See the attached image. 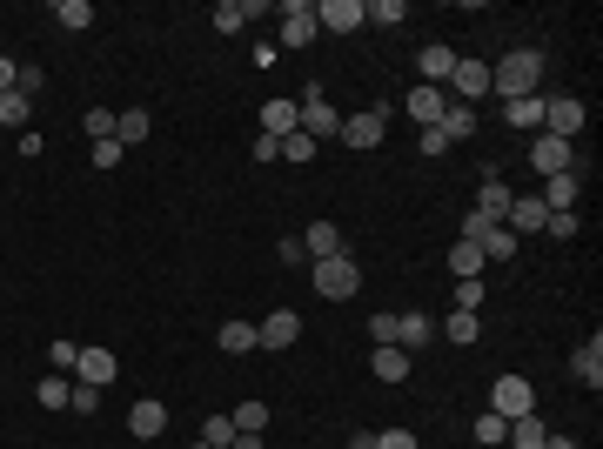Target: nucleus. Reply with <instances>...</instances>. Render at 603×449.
<instances>
[{"instance_id": "38", "label": "nucleus", "mask_w": 603, "mask_h": 449, "mask_svg": "<svg viewBox=\"0 0 603 449\" xmlns=\"http://www.w3.org/2000/svg\"><path fill=\"white\" fill-rule=\"evenodd\" d=\"M201 443L228 449V443H235V416H208V423H201Z\"/></svg>"}, {"instance_id": "7", "label": "nucleus", "mask_w": 603, "mask_h": 449, "mask_svg": "<svg viewBox=\"0 0 603 449\" xmlns=\"http://www.w3.org/2000/svg\"><path fill=\"white\" fill-rule=\"evenodd\" d=\"M295 336H302V315L295 309H268V322H255V342L262 349H295Z\"/></svg>"}, {"instance_id": "16", "label": "nucleus", "mask_w": 603, "mask_h": 449, "mask_svg": "<svg viewBox=\"0 0 603 449\" xmlns=\"http://www.w3.org/2000/svg\"><path fill=\"white\" fill-rule=\"evenodd\" d=\"M456 61H463V54H456V47H443V41H429L423 54H416V68H423V81H429V88H443Z\"/></svg>"}, {"instance_id": "44", "label": "nucleus", "mask_w": 603, "mask_h": 449, "mask_svg": "<svg viewBox=\"0 0 603 449\" xmlns=\"http://www.w3.org/2000/svg\"><path fill=\"white\" fill-rule=\"evenodd\" d=\"M369 342H376V349H382V342H396V315H389V309L369 315Z\"/></svg>"}, {"instance_id": "19", "label": "nucleus", "mask_w": 603, "mask_h": 449, "mask_svg": "<svg viewBox=\"0 0 603 449\" xmlns=\"http://www.w3.org/2000/svg\"><path fill=\"white\" fill-rule=\"evenodd\" d=\"M570 369H577V382H590V389H603V336L577 342V356H570Z\"/></svg>"}, {"instance_id": "20", "label": "nucleus", "mask_w": 603, "mask_h": 449, "mask_svg": "<svg viewBox=\"0 0 603 449\" xmlns=\"http://www.w3.org/2000/svg\"><path fill=\"white\" fill-rule=\"evenodd\" d=\"M503 121H510V128H530V135H543V94H523V101H503Z\"/></svg>"}, {"instance_id": "53", "label": "nucleus", "mask_w": 603, "mask_h": 449, "mask_svg": "<svg viewBox=\"0 0 603 449\" xmlns=\"http://www.w3.org/2000/svg\"><path fill=\"white\" fill-rule=\"evenodd\" d=\"M195 449H208V443H195Z\"/></svg>"}, {"instance_id": "39", "label": "nucleus", "mask_w": 603, "mask_h": 449, "mask_svg": "<svg viewBox=\"0 0 603 449\" xmlns=\"http://www.w3.org/2000/svg\"><path fill=\"white\" fill-rule=\"evenodd\" d=\"M47 362H54V376H74V362H81V342H47Z\"/></svg>"}, {"instance_id": "15", "label": "nucleus", "mask_w": 603, "mask_h": 449, "mask_svg": "<svg viewBox=\"0 0 603 449\" xmlns=\"http://www.w3.org/2000/svg\"><path fill=\"white\" fill-rule=\"evenodd\" d=\"M543 222H550V208L536 202V195H516L510 215H503V228H510V235H543Z\"/></svg>"}, {"instance_id": "12", "label": "nucleus", "mask_w": 603, "mask_h": 449, "mask_svg": "<svg viewBox=\"0 0 603 449\" xmlns=\"http://www.w3.org/2000/svg\"><path fill=\"white\" fill-rule=\"evenodd\" d=\"M114 376H121L114 349H81V362H74V382H88V389H108Z\"/></svg>"}, {"instance_id": "51", "label": "nucleus", "mask_w": 603, "mask_h": 449, "mask_svg": "<svg viewBox=\"0 0 603 449\" xmlns=\"http://www.w3.org/2000/svg\"><path fill=\"white\" fill-rule=\"evenodd\" d=\"M228 449H268V443H262V436H235Z\"/></svg>"}, {"instance_id": "18", "label": "nucleus", "mask_w": 603, "mask_h": 449, "mask_svg": "<svg viewBox=\"0 0 603 449\" xmlns=\"http://www.w3.org/2000/svg\"><path fill=\"white\" fill-rule=\"evenodd\" d=\"M510 188H503V181L496 175H483V188H476V215H483V222H503V215H510Z\"/></svg>"}, {"instance_id": "49", "label": "nucleus", "mask_w": 603, "mask_h": 449, "mask_svg": "<svg viewBox=\"0 0 603 449\" xmlns=\"http://www.w3.org/2000/svg\"><path fill=\"white\" fill-rule=\"evenodd\" d=\"M41 81H47V74H41V68H21V81H14V88H21V94H27V101H34V94H41Z\"/></svg>"}, {"instance_id": "27", "label": "nucleus", "mask_w": 603, "mask_h": 449, "mask_svg": "<svg viewBox=\"0 0 603 449\" xmlns=\"http://www.w3.org/2000/svg\"><path fill=\"white\" fill-rule=\"evenodd\" d=\"M476 248H483V262H510V255H516V235L496 222V228H483V235H476Z\"/></svg>"}, {"instance_id": "29", "label": "nucleus", "mask_w": 603, "mask_h": 449, "mask_svg": "<svg viewBox=\"0 0 603 449\" xmlns=\"http://www.w3.org/2000/svg\"><path fill=\"white\" fill-rule=\"evenodd\" d=\"M543 436H550V429L536 423V416H510V436H503V443L510 449H543Z\"/></svg>"}, {"instance_id": "28", "label": "nucleus", "mask_w": 603, "mask_h": 449, "mask_svg": "<svg viewBox=\"0 0 603 449\" xmlns=\"http://www.w3.org/2000/svg\"><path fill=\"white\" fill-rule=\"evenodd\" d=\"M436 128H443V141H469V135H476V108H463V101H449V114L436 121Z\"/></svg>"}, {"instance_id": "8", "label": "nucleus", "mask_w": 603, "mask_h": 449, "mask_svg": "<svg viewBox=\"0 0 603 449\" xmlns=\"http://www.w3.org/2000/svg\"><path fill=\"white\" fill-rule=\"evenodd\" d=\"M322 27H315V7L309 0H282V47H309Z\"/></svg>"}, {"instance_id": "36", "label": "nucleus", "mask_w": 603, "mask_h": 449, "mask_svg": "<svg viewBox=\"0 0 603 449\" xmlns=\"http://www.w3.org/2000/svg\"><path fill=\"white\" fill-rule=\"evenodd\" d=\"M503 436H510V416H496V409H483V416H476V443H483V449H496Z\"/></svg>"}, {"instance_id": "24", "label": "nucleus", "mask_w": 603, "mask_h": 449, "mask_svg": "<svg viewBox=\"0 0 603 449\" xmlns=\"http://www.w3.org/2000/svg\"><path fill=\"white\" fill-rule=\"evenodd\" d=\"M215 349H228V356H248V349H262V342H255V322H222V329H215Z\"/></svg>"}, {"instance_id": "4", "label": "nucleus", "mask_w": 603, "mask_h": 449, "mask_svg": "<svg viewBox=\"0 0 603 449\" xmlns=\"http://www.w3.org/2000/svg\"><path fill=\"white\" fill-rule=\"evenodd\" d=\"M583 101L577 94H543V135H557V141H577L583 135Z\"/></svg>"}, {"instance_id": "43", "label": "nucleus", "mask_w": 603, "mask_h": 449, "mask_svg": "<svg viewBox=\"0 0 603 449\" xmlns=\"http://www.w3.org/2000/svg\"><path fill=\"white\" fill-rule=\"evenodd\" d=\"M121 155H128V148H121V141H94V168H121Z\"/></svg>"}, {"instance_id": "5", "label": "nucleus", "mask_w": 603, "mask_h": 449, "mask_svg": "<svg viewBox=\"0 0 603 449\" xmlns=\"http://www.w3.org/2000/svg\"><path fill=\"white\" fill-rule=\"evenodd\" d=\"M570 148H577V141H557V135H530V168L543 181L550 175H570V168H577V155H570Z\"/></svg>"}, {"instance_id": "45", "label": "nucleus", "mask_w": 603, "mask_h": 449, "mask_svg": "<svg viewBox=\"0 0 603 449\" xmlns=\"http://www.w3.org/2000/svg\"><path fill=\"white\" fill-rule=\"evenodd\" d=\"M67 409H81V416H94V409H101V389H88V382H74V403Z\"/></svg>"}, {"instance_id": "11", "label": "nucleus", "mask_w": 603, "mask_h": 449, "mask_svg": "<svg viewBox=\"0 0 603 449\" xmlns=\"http://www.w3.org/2000/svg\"><path fill=\"white\" fill-rule=\"evenodd\" d=\"M382 121H389V114H382V108L342 114V141H349V148H382Z\"/></svg>"}, {"instance_id": "22", "label": "nucleus", "mask_w": 603, "mask_h": 449, "mask_svg": "<svg viewBox=\"0 0 603 449\" xmlns=\"http://www.w3.org/2000/svg\"><path fill=\"white\" fill-rule=\"evenodd\" d=\"M369 369H376V382H402V376H409V349H396V342H382L376 356H369Z\"/></svg>"}, {"instance_id": "1", "label": "nucleus", "mask_w": 603, "mask_h": 449, "mask_svg": "<svg viewBox=\"0 0 603 449\" xmlns=\"http://www.w3.org/2000/svg\"><path fill=\"white\" fill-rule=\"evenodd\" d=\"M536 81H543V54H536V47H510V54L490 68L496 101H523V94H536Z\"/></svg>"}, {"instance_id": "47", "label": "nucleus", "mask_w": 603, "mask_h": 449, "mask_svg": "<svg viewBox=\"0 0 603 449\" xmlns=\"http://www.w3.org/2000/svg\"><path fill=\"white\" fill-rule=\"evenodd\" d=\"M543 235H557V242H570V235H577V215H550V222H543Z\"/></svg>"}, {"instance_id": "6", "label": "nucleus", "mask_w": 603, "mask_h": 449, "mask_svg": "<svg viewBox=\"0 0 603 449\" xmlns=\"http://www.w3.org/2000/svg\"><path fill=\"white\" fill-rule=\"evenodd\" d=\"M490 409H496V416H536V389H530V376H496Z\"/></svg>"}, {"instance_id": "10", "label": "nucleus", "mask_w": 603, "mask_h": 449, "mask_svg": "<svg viewBox=\"0 0 603 449\" xmlns=\"http://www.w3.org/2000/svg\"><path fill=\"white\" fill-rule=\"evenodd\" d=\"M577 195H583V175L570 168V175H550V181H543V195H536V202L550 208V215H577Z\"/></svg>"}, {"instance_id": "9", "label": "nucleus", "mask_w": 603, "mask_h": 449, "mask_svg": "<svg viewBox=\"0 0 603 449\" xmlns=\"http://www.w3.org/2000/svg\"><path fill=\"white\" fill-rule=\"evenodd\" d=\"M315 27H329V34H356V27H369V14H362V0H322V7H315Z\"/></svg>"}, {"instance_id": "25", "label": "nucleus", "mask_w": 603, "mask_h": 449, "mask_svg": "<svg viewBox=\"0 0 603 449\" xmlns=\"http://www.w3.org/2000/svg\"><path fill=\"white\" fill-rule=\"evenodd\" d=\"M262 128H268L275 141H282V135H295V128H302V114H295V101H268V108H262Z\"/></svg>"}, {"instance_id": "33", "label": "nucleus", "mask_w": 603, "mask_h": 449, "mask_svg": "<svg viewBox=\"0 0 603 449\" xmlns=\"http://www.w3.org/2000/svg\"><path fill=\"white\" fill-rule=\"evenodd\" d=\"M275 161H295V168H302V161H315V141L302 135V128H295V135H282V141H275Z\"/></svg>"}, {"instance_id": "13", "label": "nucleus", "mask_w": 603, "mask_h": 449, "mask_svg": "<svg viewBox=\"0 0 603 449\" xmlns=\"http://www.w3.org/2000/svg\"><path fill=\"white\" fill-rule=\"evenodd\" d=\"M402 108L416 114V128H436V121L449 114V94H443V88H429V81H423V88H409V101H402Z\"/></svg>"}, {"instance_id": "46", "label": "nucleus", "mask_w": 603, "mask_h": 449, "mask_svg": "<svg viewBox=\"0 0 603 449\" xmlns=\"http://www.w3.org/2000/svg\"><path fill=\"white\" fill-rule=\"evenodd\" d=\"M376 449H416V436L409 429H376Z\"/></svg>"}, {"instance_id": "14", "label": "nucleus", "mask_w": 603, "mask_h": 449, "mask_svg": "<svg viewBox=\"0 0 603 449\" xmlns=\"http://www.w3.org/2000/svg\"><path fill=\"white\" fill-rule=\"evenodd\" d=\"M161 429H168V403H161V396H141V403L128 409V436L148 443V436H161Z\"/></svg>"}, {"instance_id": "41", "label": "nucleus", "mask_w": 603, "mask_h": 449, "mask_svg": "<svg viewBox=\"0 0 603 449\" xmlns=\"http://www.w3.org/2000/svg\"><path fill=\"white\" fill-rule=\"evenodd\" d=\"M456 309H463V315L483 309V275H476V282H456Z\"/></svg>"}, {"instance_id": "31", "label": "nucleus", "mask_w": 603, "mask_h": 449, "mask_svg": "<svg viewBox=\"0 0 603 449\" xmlns=\"http://www.w3.org/2000/svg\"><path fill=\"white\" fill-rule=\"evenodd\" d=\"M54 21H61L67 34H81V27H94V7L88 0H54Z\"/></svg>"}, {"instance_id": "42", "label": "nucleus", "mask_w": 603, "mask_h": 449, "mask_svg": "<svg viewBox=\"0 0 603 449\" xmlns=\"http://www.w3.org/2000/svg\"><path fill=\"white\" fill-rule=\"evenodd\" d=\"M81 128H88V141H108L114 135V114L108 108H88V121H81Z\"/></svg>"}, {"instance_id": "30", "label": "nucleus", "mask_w": 603, "mask_h": 449, "mask_svg": "<svg viewBox=\"0 0 603 449\" xmlns=\"http://www.w3.org/2000/svg\"><path fill=\"white\" fill-rule=\"evenodd\" d=\"M34 403H41V409H67V403H74V376H47L41 389H34Z\"/></svg>"}, {"instance_id": "37", "label": "nucleus", "mask_w": 603, "mask_h": 449, "mask_svg": "<svg viewBox=\"0 0 603 449\" xmlns=\"http://www.w3.org/2000/svg\"><path fill=\"white\" fill-rule=\"evenodd\" d=\"M268 429V403H242L235 409V436H262Z\"/></svg>"}, {"instance_id": "17", "label": "nucleus", "mask_w": 603, "mask_h": 449, "mask_svg": "<svg viewBox=\"0 0 603 449\" xmlns=\"http://www.w3.org/2000/svg\"><path fill=\"white\" fill-rule=\"evenodd\" d=\"M429 336H436V322H429V315H416V309L396 315V349H409V356H416V349H429Z\"/></svg>"}, {"instance_id": "32", "label": "nucleus", "mask_w": 603, "mask_h": 449, "mask_svg": "<svg viewBox=\"0 0 603 449\" xmlns=\"http://www.w3.org/2000/svg\"><path fill=\"white\" fill-rule=\"evenodd\" d=\"M27 114H34V101H27L21 88H7V94H0V128H27Z\"/></svg>"}, {"instance_id": "26", "label": "nucleus", "mask_w": 603, "mask_h": 449, "mask_svg": "<svg viewBox=\"0 0 603 449\" xmlns=\"http://www.w3.org/2000/svg\"><path fill=\"white\" fill-rule=\"evenodd\" d=\"M148 128H155V121H148V108H128V114H114V141H121V148H134V141H148Z\"/></svg>"}, {"instance_id": "21", "label": "nucleus", "mask_w": 603, "mask_h": 449, "mask_svg": "<svg viewBox=\"0 0 603 449\" xmlns=\"http://www.w3.org/2000/svg\"><path fill=\"white\" fill-rule=\"evenodd\" d=\"M302 248H309V262H329V255H342V228H335V222H315L309 235H302Z\"/></svg>"}, {"instance_id": "34", "label": "nucleus", "mask_w": 603, "mask_h": 449, "mask_svg": "<svg viewBox=\"0 0 603 449\" xmlns=\"http://www.w3.org/2000/svg\"><path fill=\"white\" fill-rule=\"evenodd\" d=\"M362 14H369L376 27H402V21H409V7H402V0H362Z\"/></svg>"}, {"instance_id": "52", "label": "nucleus", "mask_w": 603, "mask_h": 449, "mask_svg": "<svg viewBox=\"0 0 603 449\" xmlns=\"http://www.w3.org/2000/svg\"><path fill=\"white\" fill-rule=\"evenodd\" d=\"M543 449H583V443H570V436H543Z\"/></svg>"}, {"instance_id": "40", "label": "nucleus", "mask_w": 603, "mask_h": 449, "mask_svg": "<svg viewBox=\"0 0 603 449\" xmlns=\"http://www.w3.org/2000/svg\"><path fill=\"white\" fill-rule=\"evenodd\" d=\"M242 21H248V0H222V7H215V27H222V34H235Z\"/></svg>"}, {"instance_id": "50", "label": "nucleus", "mask_w": 603, "mask_h": 449, "mask_svg": "<svg viewBox=\"0 0 603 449\" xmlns=\"http://www.w3.org/2000/svg\"><path fill=\"white\" fill-rule=\"evenodd\" d=\"M14 81H21V68H14V61H7V54H0V94L14 88Z\"/></svg>"}, {"instance_id": "23", "label": "nucleus", "mask_w": 603, "mask_h": 449, "mask_svg": "<svg viewBox=\"0 0 603 449\" xmlns=\"http://www.w3.org/2000/svg\"><path fill=\"white\" fill-rule=\"evenodd\" d=\"M449 275H456V282H476V275H483V248L456 235V248H449Z\"/></svg>"}, {"instance_id": "48", "label": "nucleus", "mask_w": 603, "mask_h": 449, "mask_svg": "<svg viewBox=\"0 0 603 449\" xmlns=\"http://www.w3.org/2000/svg\"><path fill=\"white\" fill-rule=\"evenodd\" d=\"M423 155L436 161V155H449V141H443V128H423Z\"/></svg>"}, {"instance_id": "3", "label": "nucleus", "mask_w": 603, "mask_h": 449, "mask_svg": "<svg viewBox=\"0 0 603 449\" xmlns=\"http://www.w3.org/2000/svg\"><path fill=\"white\" fill-rule=\"evenodd\" d=\"M295 114H302V135H309V141L342 135V114H335V101L322 88H302V94H295Z\"/></svg>"}, {"instance_id": "35", "label": "nucleus", "mask_w": 603, "mask_h": 449, "mask_svg": "<svg viewBox=\"0 0 603 449\" xmlns=\"http://www.w3.org/2000/svg\"><path fill=\"white\" fill-rule=\"evenodd\" d=\"M443 336H449V342H476V336H483V315H463V309H449Z\"/></svg>"}, {"instance_id": "2", "label": "nucleus", "mask_w": 603, "mask_h": 449, "mask_svg": "<svg viewBox=\"0 0 603 449\" xmlns=\"http://www.w3.org/2000/svg\"><path fill=\"white\" fill-rule=\"evenodd\" d=\"M356 289H362V269H356V255H349V248L329 255V262H315V295H322V302H349Z\"/></svg>"}]
</instances>
